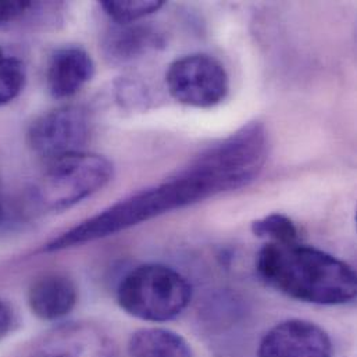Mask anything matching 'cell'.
I'll return each instance as SVG.
<instances>
[{
  "label": "cell",
  "mask_w": 357,
  "mask_h": 357,
  "mask_svg": "<svg viewBox=\"0 0 357 357\" xmlns=\"http://www.w3.org/2000/svg\"><path fill=\"white\" fill-rule=\"evenodd\" d=\"M256 270L266 285L299 302L340 306L356 298L355 270L338 257L301 242H267L257 253Z\"/></svg>",
  "instance_id": "1"
},
{
  "label": "cell",
  "mask_w": 357,
  "mask_h": 357,
  "mask_svg": "<svg viewBox=\"0 0 357 357\" xmlns=\"http://www.w3.org/2000/svg\"><path fill=\"white\" fill-rule=\"evenodd\" d=\"M215 195L208 182L183 167L165 182L137 192L66 231L50 241L43 252H59L116 235Z\"/></svg>",
  "instance_id": "2"
},
{
  "label": "cell",
  "mask_w": 357,
  "mask_h": 357,
  "mask_svg": "<svg viewBox=\"0 0 357 357\" xmlns=\"http://www.w3.org/2000/svg\"><path fill=\"white\" fill-rule=\"evenodd\" d=\"M113 174L109 159L85 151L47 160L29 189V203L42 213L67 210L103 189Z\"/></svg>",
  "instance_id": "3"
},
{
  "label": "cell",
  "mask_w": 357,
  "mask_h": 357,
  "mask_svg": "<svg viewBox=\"0 0 357 357\" xmlns=\"http://www.w3.org/2000/svg\"><path fill=\"white\" fill-rule=\"evenodd\" d=\"M268 149L266 127L261 123H250L204 149L188 167L220 195L241 189L257 178L268 159Z\"/></svg>",
  "instance_id": "4"
},
{
  "label": "cell",
  "mask_w": 357,
  "mask_h": 357,
  "mask_svg": "<svg viewBox=\"0 0 357 357\" xmlns=\"http://www.w3.org/2000/svg\"><path fill=\"white\" fill-rule=\"evenodd\" d=\"M192 287L173 267L142 264L131 270L117 288V302L130 316L149 323H167L181 316L192 301Z\"/></svg>",
  "instance_id": "5"
},
{
  "label": "cell",
  "mask_w": 357,
  "mask_h": 357,
  "mask_svg": "<svg viewBox=\"0 0 357 357\" xmlns=\"http://www.w3.org/2000/svg\"><path fill=\"white\" fill-rule=\"evenodd\" d=\"M170 95L185 106L210 109L228 95L229 78L224 66L203 53L174 60L166 74Z\"/></svg>",
  "instance_id": "6"
},
{
  "label": "cell",
  "mask_w": 357,
  "mask_h": 357,
  "mask_svg": "<svg viewBox=\"0 0 357 357\" xmlns=\"http://www.w3.org/2000/svg\"><path fill=\"white\" fill-rule=\"evenodd\" d=\"M92 134L88 110L81 106H63L43 113L32 121L26 132L29 149L45 162L84 152Z\"/></svg>",
  "instance_id": "7"
},
{
  "label": "cell",
  "mask_w": 357,
  "mask_h": 357,
  "mask_svg": "<svg viewBox=\"0 0 357 357\" xmlns=\"http://www.w3.org/2000/svg\"><path fill=\"white\" fill-rule=\"evenodd\" d=\"M25 357H119L113 338L92 323H68L42 335Z\"/></svg>",
  "instance_id": "8"
},
{
  "label": "cell",
  "mask_w": 357,
  "mask_h": 357,
  "mask_svg": "<svg viewBox=\"0 0 357 357\" xmlns=\"http://www.w3.org/2000/svg\"><path fill=\"white\" fill-rule=\"evenodd\" d=\"M257 356L333 357V342L317 324L291 319L278 323L263 337Z\"/></svg>",
  "instance_id": "9"
},
{
  "label": "cell",
  "mask_w": 357,
  "mask_h": 357,
  "mask_svg": "<svg viewBox=\"0 0 357 357\" xmlns=\"http://www.w3.org/2000/svg\"><path fill=\"white\" fill-rule=\"evenodd\" d=\"M95 75L91 54L79 46L56 50L47 63L46 85L54 99H67L78 93Z\"/></svg>",
  "instance_id": "10"
},
{
  "label": "cell",
  "mask_w": 357,
  "mask_h": 357,
  "mask_svg": "<svg viewBox=\"0 0 357 357\" xmlns=\"http://www.w3.org/2000/svg\"><path fill=\"white\" fill-rule=\"evenodd\" d=\"M78 301L75 282L63 273H46L29 287L28 305L40 320L56 321L70 314Z\"/></svg>",
  "instance_id": "11"
},
{
  "label": "cell",
  "mask_w": 357,
  "mask_h": 357,
  "mask_svg": "<svg viewBox=\"0 0 357 357\" xmlns=\"http://www.w3.org/2000/svg\"><path fill=\"white\" fill-rule=\"evenodd\" d=\"M163 35L151 25L117 24V26L107 33L103 49L112 63L124 64L163 47Z\"/></svg>",
  "instance_id": "12"
},
{
  "label": "cell",
  "mask_w": 357,
  "mask_h": 357,
  "mask_svg": "<svg viewBox=\"0 0 357 357\" xmlns=\"http://www.w3.org/2000/svg\"><path fill=\"white\" fill-rule=\"evenodd\" d=\"M128 357H195L190 345L166 328H144L132 334Z\"/></svg>",
  "instance_id": "13"
},
{
  "label": "cell",
  "mask_w": 357,
  "mask_h": 357,
  "mask_svg": "<svg viewBox=\"0 0 357 357\" xmlns=\"http://www.w3.org/2000/svg\"><path fill=\"white\" fill-rule=\"evenodd\" d=\"M252 232L255 236L266 239L268 243L299 242V229L296 224L281 213H273L253 221Z\"/></svg>",
  "instance_id": "14"
},
{
  "label": "cell",
  "mask_w": 357,
  "mask_h": 357,
  "mask_svg": "<svg viewBox=\"0 0 357 357\" xmlns=\"http://www.w3.org/2000/svg\"><path fill=\"white\" fill-rule=\"evenodd\" d=\"M165 6L163 0H137V1H100V7L106 14L119 25L135 24L138 20L145 18Z\"/></svg>",
  "instance_id": "15"
},
{
  "label": "cell",
  "mask_w": 357,
  "mask_h": 357,
  "mask_svg": "<svg viewBox=\"0 0 357 357\" xmlns=\"http://www.w3.org/2000/svg\"><path fill=\"white\" fill-rule=\"evenodd\" d=\"M25 84L24 64L0 47V106L14 100Z\"/></svg>",
  "instance_id": "16"
},
{
  "label": "cell",
  "mask_w": 357,
  "mask_h": 357,
  "mask_svg": "<svg viewBox=\"0 0 357 357\" xmlns=\"http://www.w3.org/2000/svg\"><path fill=\"white\" fill-rule=\"evenodd\" d=\"M33 4L31 1H0V24H8L22 17Z\"/></svg>",
  "instance_id": "17"
},
{
  "label": "cell",
  "mask_w": 357,
  "mask_h": 357,
  "mask_svg": "<svg viewBox=\"0 0 357 357\" xmlns=\"http://www.w3.org/2000/svg\"><path fill=\"white\" fill-rule=\"evenodd\" d=\"M13 326V313L10 307L0 301V340L4 338Z\"/></svg>",
  "instance_id": "18"
}]
</instances>
